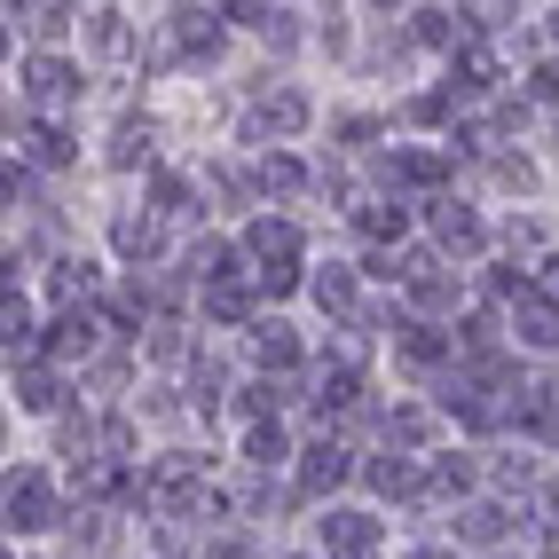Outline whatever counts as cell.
<instances>
[{
	"label": "cell",
	"instance_id": "1",
	"mask_svg": "<svg viewBox=\"0 0 559 559\" xmlns=\"http://www.w3.org/2000/svg\"><path fill=\"white\" fill-rule=\"evenodd\" d=\"M48 512H56V504H48V480H40V473L9 480V528H16V536H40Z\"/></svg>",
	"mask_w": 559,
	"mask_h": 559
},
{
	"label": "cell",
	"instance_id": "2",
	"mask_svg": "<svg viewBox=\"0 0 559 559\" xmlns=\"http://www.w3.org/2000/svg\"><path fill=\"white\" fill-rule=\"evenodd\" d=\"M323 544H340V551H370V544H379V528H370V512H331V520H323Z\"/></svg>",
	"mask_w": 559,
	"mask_h": 559
},
{
	"label": "cell",
	"instance_id": "3",
	"mask_svg": "<svg viewBox=\"0 0 559 559\" xmlns=\"http://www.w3.org/2000/svg\"><path fill=\"white\" fill-rule=\"evenodd\" d=\"M300 347H292V323H260V362H292Z\"/></svg>",
	"mask_w": 559,
	"mask_h": 559
},
{
	"label": "cell",
	"instance_id": "4",
	"mask_svg": "<svg viewBox=\"0 0 559 559\" xmlns=\"http://www.w3.org/2000/svg\"><path fill=\"white\" fill-rule=\"evenodd\" d=\"M520 340L551 347V340H559V308H544V300H536V308H528V323H520Z\"/></svg>",
	"mask_w": 559,
	"mask_h": 559
},
{
	"label": "cell",
	"instance_id": "5",
	"mask_svg": "<svg viewBox=\"0 0 559 559\" xmlns=\"http://www.w3.org/2000/svg\"><path fill=\"white\" fill-rule=\"evenodd\" d=\"M316 465H308V480H316V489H323V480H347V457L340 450H308Z\"/></svg>",
	"mask_w": 559,
	"mask_h": 559
},
{
	"label": "cell",
	"instance_id": "6",
	"mask_svg": "<svg viewBox=\"0 0 559 559\" xmlns=\"http://www.w3.org/2000/svg\"><path fill=\"white\" fill-rule=\"evenodd\" d=\"M551 40H559V9H551Z\"/></svg>",
	"mask_w": 559,
	"mask_h": 559
}]
</instances>
